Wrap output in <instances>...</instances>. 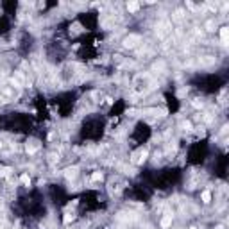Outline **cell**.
Returning <instances> with one entry per match:
<instances>
[{"instance_id": "4", "label": "cell", "mask_w": 229, "mask_h": 229, "mask_svg": "<svg viewBox=\"0 0 229 229\" xmlns=\"http://www.w3.org/2000/svg\"><path fill=\"white\" fill-rule=\"evenodd\" d=\"M138 9H140V4H138V2H129V4H127V11H129V13H136Z\"/></svg>"}, {"instance_id": "13", "label": "cell", "mask_w": 229, "mask_h": 229, "mask_svg": "<svg viewBox=\"0 0 229 229\" xmlns=\"http://www.w3.org/2000/svg\"><path fill=\"white\" fill-rule=\"evenodd\" d=\"M182 127H185V129H190V127H192V124H190V122H185V124H182Z\"/></svg>"}, {"instance_id": "12", "label": "cell", "mask_w": 229, "mask_h": 229, "mask_svg": "<svg viewBox=\"0 0 229 229\" xmlns=\"http://www.w3.org/2000/svg\"><path fill=\"white\" fill-rule=\"evenodd\" d=\"M186 6H188V7H190V9H192V11H193V9H195V4H193V2H186Z\"/></svg>"}, {"instance_id": "2", "label": "cell", "mask_w": 229, "mask_h": 229, "mask_svg": "<svg viewBox=\"0 0 229 229\" xmlns=\"http://www.w3.org/2000/svg\"><path fill=\"white\" fill-rule=\"evenodd\" d=\"M220 39H222L224 45L227 43V39H229V27H222L220 29Z\"/></svg>"}, {"instance_id": "8", "label": "cell", "mask_w": 229, "mask_h": 229, "mask_svg": "<svg viewBox=\"0 0 229 229\" xmlns=\"http://www.w3.org/2000/svg\"><path fill=\"white\" fill-rule=\"evenodd\" d=\"M36 150H38V145H36V143H27V152H29V154L36 152Z\"/></svg>"}, {"instance_id": "9", "label": "cell", "mask_w": 229, "mask_h": 229, "mask_svg": "<svg viewBox=\"0 0 229 229\" xmlns=\"http://www.w3.org/2000/svg\"><path fill=\"white\" fill-rule=\"evenodd\" d=\"M91 181H102V172H95L91 175Z\"/></svg>"}, {"instance_id": "14", "label": "cell", "mask_w": 229, "mask_h": 229, "mask_svg": "<svg viewBox=\"0 0 229 229\" xmlns=\"http://www.w3.org/2000/svg\"><path fill=\"white\" fill-rule=\"evenodd\" d=\"M0 149H2V143H0Z\"/></svg>"}, {"instance_id": "11", "label": "cell", "mask_w": 229, "mask_h": 229, "mask_svg": "<svg viewBox=\"0 0 229 229\" xmlns=\"http://www.w3.org/2000/svg\"><path fill=\"white\" fill-rule=\"evenodd\" d=\"M70 220H73V215H66L65 217V224H70Z\"/></svg>"}, {"instance_id": "6", "label": "cell", "mask_w": 229, "mask_h": 229, "mask_svg": "<svg viewBox=\"0 0 229 229\" xmlns=\"http://www.w3.org/2000/svg\"><path fill=\"white\" fill-rule=\"evenodd\" d=\"M209 201H211V192H209V190L202 192V202H206V204H208Z\"/></svg>"}, {"instance_id": "7", "label": "cell", "mask_w": 229, "mask_h": 229, "mask_svg": "<svg viewBox=\"0 0 229 229\" xmlns=\"http://www.w3.org/2000/svg\"><path fill=\"white\" fill-rule=\"evenodd\" d=\"M20 181H22V185H25V186H29V185H31V177H29L27 174H23V175L20 177Z\"/></svg>"}, {"instance_id": "3", "label": "cell", "mask_w": 229, "mask_h": 229, "mask_svg": "<svg viewBox=\"0 0 229 229\" xmlns=\"http://www.w3.org/2000/svg\"><path fill=\"white\" fill-rule=\"evenodd\" d=\"M65 175H66V179H73L75 175H77V168L73 166V168H66L65 170Z\"/></svg>"}, {"instance_id": "1", "label": "cell", "mask_w": 229, "mask_h": 229, "mask_svg": "<svg viewBox=\"0 0 229 229\" xmlns=\"http://www.w3.org/2000/svg\"><path fill=\"white\" fill-rule=\"evenodd\" d=\"M140 41V38L138 36H129V38H125L124 39V47H127V49H132V47H136V43Z\"/></svg>"}, {"instance_id": "10", "label": "cell", "mask_w": 229, "mask_h": 229, "mask_svg": "<svg viewBox=\"0 0 229 229\" xmlns=\"http://www.w3.org/2000/svg\"><path fill=\"white\" fill-rule=\"evenodd\" d=\"M192 104H193V108H197V109H199V108H202V106H204V102H202V100H199V99H195V100H193V102H192Z\"/></svg>"}, {"instance_id": "5", "label": "cell", "mask_w": 229, "mask_h": 229, "mask_svg": "<svg viewBox=\"0 0 229 229\" xmlns=\"http://www.w3.org/2000/svg\"><path fill=\"white\" fill-rule=\"evenodd\" d=\"M172 224V215H166V217H163V220H161V225L163 227H168Z\"/></svg>"}]
</instances>
